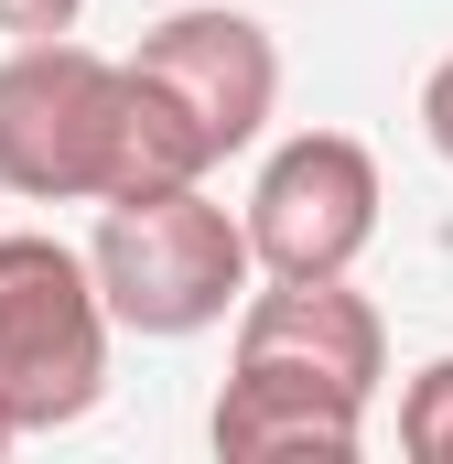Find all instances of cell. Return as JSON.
<instances>
[{"label": "cell", "instance_id": "obj_1", "mask_svg": "<svg viewBox=\"0 0 453 464\" xmlns=\"http://www.w3.org/2000/svg\"><path fill=\"white\" fill-rule=\"evenodd\" d=\"M87 259H98V292H109L119 335H151V346L226 324L248 303V270H259L248 217H226L206 184L119 195L109 217H98V248Z\"/></svg>", "mask_w": 453, "mask_h": 464}, {"label": "cell", "instance_id": "obj_2", "mask_svg": "<svg viewBox=\"0 0 453 464\" xmlns=\"http://www.w3.org/2000/svg\"><path fill=\"white\" fill-rule=\"evenodd\" d=\"M130 151V54L33 33L0 65V184L33 206H109Z\"/></svg>", "mask_w": 453, "mask_h": 464}, {"label": "cell", "instance_id": "obj_3", "mask_svg": "<svg viewBox=\"0 0 453 464\" xmlns=\"http://www.w3.org/2000/svg\"><path fill=\"white\" fill-rule=\"evenodd\" d=\"M109 292H98V259L65 248L43 227L0 237V421L11 432H65L98 411L109 389Z\"/></svg>", "mask_w": 453, "mask_h": 464}, {"label": "cell", "instance_id": "obj_4", "mask_svg": "<svg viewBox=\"0 0 453 464\" xmlns=\"http://www.w3.org/2000/svg\"><path fill=\"white\" fill-rule=\"evenodd\" d=\"M378 151L367 140H345V130H303V140H281L270 162H259V184H248V248H259V270H281V281H324V270H356L367 259V237H378Z\"/></svg>", "mask_w": 453, "mask_h": 464}, {"label": "cell", "instance_id": "obj_5", "mask_svg": "<svg viewBox=\"0 0 453 464\" xmlns=\"http://www.w3.org/2000/svg\"><path fill=\"white\" fill-rule=\"evenodd\" d=\"M130 65L195 119V140H206L217 162H226V151H248V140L270 130V109H281V44H270L248 11H217V0L151 22Z\"/></svg>", "mask_w": 453, "mask_h": 464}, {"label": "cell", "instance_id": "obj_6", "mask_svg": "<svg viewBox=\"0 0 453 464\" xmlns=\"http://www.w3.org/2000/svg\"><path fill=\"white\" fill-rule=\"evenodd\" d=\"M206 443L226 464H356L367 443V389L313 378V367H270V356H237L206 411Z\"/></svg>", "mask_w": 453, "mask_h": 464}, {"label": "cell", "instance_id": "obj_7", "mask_svg": "<svg viewBox=\"0 0 453 464\" xmlns=\"http://www.w3.org/2000/svg\"><path fill=\"white\" fill-rule=\"evenodd\" d=\"M237 356H270V367H313V378H345V389H367L378 400V378H389V324H378V303L324 270V281H259L248 303H237Z\"/></svg>", "mask_w": 453, "mask_h": 464}, {"label": "cell", "instance_id": "obj_8", "mask_svg": "<svg viewBox=\"0 0 453 464\" xmlns=\"http://www.w3.org/2000/svg\"><path fill=\"white\" fill-rule=\"evenodd\" d=\"M400 454L453 464V356H432V367L400 389Z\"/></svg>", "mask_w": 453, "mask_h": 464}, {"label": "cell", "instance_id": "obj_9", "mask_svg": "<svg viewBox=\"0 0 453 464\" xmlns=\"http://www.w3.org/2000/svg\"><path fill=\"white\" fill-rule=\"evenodd\" d=\"M76 11L87 0H0V33H22V44L33 33H76Z\"/></svg>", "mask_w": 453, "mask_h": 464}, {"label": "cell", "instance_id": "obj_10", "mask_svg": "<svg viewBox=\"0 0 453 464\" xmlns=\"http://www.w3.org/2000/svg\"><path fill=\"white\" fill-rule=\"evenodd\" d=\"M421 130H432V151L453 162V54L432 65V76H421Z\"/></svg>", "mask_w": 453, "mask_h": 464}, {"label": "cell", "instance_id": "obj_11", "mask_svg": "<svg viewBox=\"0 0 453 464\" xmlns=\"http://www.w3.org/2000/svg\"><path fill=\"white\" fill-rule=\"evenodd\" d=\"M11 443H22V432H11V421H0V454H11Z\"/></svg>", "mask_w": 453, "mask_h": 464}]
</instances>
